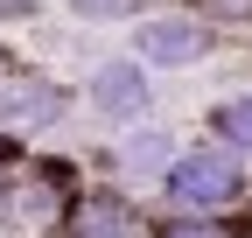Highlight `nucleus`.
I'll list each match as a JSON object with an SVG mask.
<instances>
[{"label": "nucleus", "instance_id": "obj_5", "mask_svg": "<svg viewBox=\"0 0 252 238\" xmlns=\"http://www.w3.org/2000/svg\"><path fill=\"white\" fill-rule=\"evenodd\" d=\"M217 133L238 140V147H252V98H231L224 112H217Z\"/></svg>", "mask_w": 252, "mask_h": 238}, {"label": "nucleus", "instance_id": "obj_1", "mask_svg": "<svg viewBox=\"0 0 252 238\" xmlns=\"http://www.w3.org/2000/svg\"><path fill=\"white\" fill-rule=\"evenodd\" d=\"M133 49H140V63H161V70H182V63H196V56L210 49V28L196 14H147L133 28Z\"/></svg>", "mask_w": 252, "mask_h": 238}, {"label": "nucleus", "instance_id": "obj_2", "mask_svg": "<svg viewBox=\"0 0 252 238\" xmlns=\"http://www.w3.org/2000/svg\"><path fill=\"white\" fill-rule=\"evenodd\" d=\"M168 189H175L182 203H224V196L238 189V168H231L224 154H189V161L168 168Z\"/></svg>", "mask_w": 252, "mask_h": 238}, {"label": "nucleus", "instance_id": "obj_4", "mask_svg": "<svg viewBox=\"0 0 252 238\" xmlns=\"http://www.w3.org/2000/svg\"><path fill=\"white\" fill-rule=\"evenodd\" d=\"M56 112H63V91H56V84H42V77L7 84V91H0V119H7V126H49Z\"/></svg>", "mask_w": 252, "mask_h": 238}, {"label": "nucleus", "instance_id": "obj_10", "mask_svg": "<svg viewBox=\"0 0 252 238\" xmlns=\"http://www.w3.org/2000/svg\"><path fill=\"white\" fill-rule=\"evenodd\" d=\"M168 238H217V231H189V224H182V231H168Z\"/></svg>", "mask_w": 252, "mask_h": 238}, {"label": "nucleus", "instance_id": "obj_6", "mask_svg": "<svg viewBox=\"0 0 252 238\" xmlns=\"http://www.w3.org/2000/svg\"><path fill=\"white\" fill-rule=\"evenodd\" d=\"M70 7H77L84 21H119V14H133L140 0H70Z\"/></svg>", "mask_w": 252, "mask_h": 238}, {"label": "nucleus", "instance_id": "obj_3", "mask_svg": "<svg viewBox=\"0 0 252 238\" xmlns=\"http://www.w3.org/2000/svg\"><path fill=\"white\" fill-rule=\"evenodd\" d=\"M91 105H98L105 119H133L147 105V70H140V56L133 63H98V77H91Z\"/></svg>", "mask_w": 252, "mask_h": 238}, {"label": "nucleus", "instance_id": "obj_9", "mask_svg": "<svg viewBox=\"0 0 252 238\" xmlns=\"http://www.w3.org/2000/svg\"><path fill=\"white\" fill-rule=\"evenodd\" d=\"M28 7H35V0H0V21H21Z\"/></svg>", "mask_w": 252, "mask_h": 238}, {"label": "nucleus", "instance_id": "obj_8", "mask_svg": "<svg viewBox=\"0 0 252 238\" xmlns=\"http://www.w3.org/2000/svg\"><path fill=\"white\" fill-rule=\"evenodd\" d=\"M161 154H168V140H133V147H126V161H133V168H161Z\"/></svg>", "mask_w": 252, "mask_h": 238}, {"label": "nucleus", "instance_id": "obj_7", "mask_svg": "<svg viewBox=\"0 0 252 238\" xmlns=\"http://www.w3.org/2000/svg\"><path fill=\"white\" fill-rule=\"evenodd\" d=\"M203 21H252V0H196Z\"/></svg>", "mask_w": 252, "mask_h": 238}, {"label": "nucleus", "instance_id": "obj_11", "mask_svg": "<svg viewBox=\"0 0 252 238\" xmlns=\"http://www.w3.org/2000/svg\"><path fill=\"white\" fill-rule=\"evenodd\" d=\"M0 161H7V140H0Z\"/></svg>", "mask_w": 252, "mask_h": 238}]
</instances>
